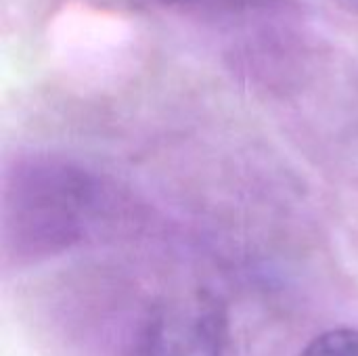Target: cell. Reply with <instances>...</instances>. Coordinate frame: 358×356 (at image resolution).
<instances>
[{
    "mask_svg": "<svg viewBox=\"0 0 358 356\" xmlns=\"http://www.w3.org/2000/svg\"><path fill=\"white\" fill-rule=\"evenodd\" d=\"M101 206V183L86 168L59 157L19 162L4 183V250L17 262L59 256L88 235Z\"/></svg>",
    "mask_w": 358,
    "mask_h": 356,
    "instance_id": "6da1fadb",
    "label": "cell"
},
{
    "mask_svg": "<svg viewBox=\"0 0 358 356\" xmlns=\"http://www.w3.org/2000/svg\"><path fill=\"white\" fill-rule=\"evenodd\" d=\"M229 342L227 308L210 292L170 300L151 315L141 356H224Z\"/></svg>",
    "mask_w": 358,
    "mask_h": 356,
    "instance_id": "7a4b0ae2",
    "label": "cell"
},
{
    "mask_svg": "<svg viewBox=\"0 0 358 356\" xmlns=\"http://www.w3.org/2000/svg\"><path fill=\"white\" fill-rule=\"evenodd\" d=\"M300 356H358V329L338 327L317 336Z\"/></svg>",
    "mask_w": 358,
    "mask_h": 356,
    "instance_id": "3957f363",
    "label": "cell"
},
{
    "mask_svg": "<svg viewBox=\"0 0 358 356\" xmlns=\"http://www.w3.org/2000/svg\"><path fill=\"white\" fill-rule=\"evenodd\" d=\"M342 8H346L348 13H355L358 15V0H336Z\"/></svg>",
    "mask_w": 358,
    "mask_h": 356,
    "instance_id": "277c9868",
    "label": "cell"
}]
</instances>
